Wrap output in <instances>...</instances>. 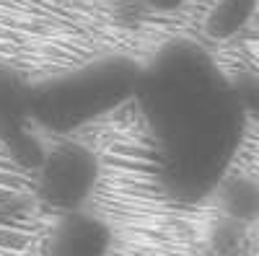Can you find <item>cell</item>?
Returning a JSON list of instances; mask_svg holds the SVG:
<instances>
[{
	"label": "cell",
	"mask_w": 259,
	"mask_h": 256,
	"mask_svg": "<svg viewBox=\"0 0 259 256\" xmlns=\"http://www.w3.org/2000/svg\"><path fill=\"white\" fill-rule=\"evenodd\" d=\"M112 246V225L89 207L57 215L45 238L47 256H109Z\"/></svg>",
	"instance_id": "3957f363"
},
{
	"label": "cell",
	"mask_w": 259,
	"mask_h": 256,
	"mask_svg": "<svg viewBox=\"0 0 259 256\" xmlns=\"http://www.w3.org/2000/svg\"><path fill=\"white\" fill-rule=\"evenodd\" d=\"M135 91L168 197L197 204L215 194L246 137L244 96L221 62L194 41H171Z\"/></svg>",
	"instance_id": "6da1fadb"
},
{
	"label": "cell",
	"mask_w": 259,
	"mask_h": 256,
	"mask_svg": "<svg viewBox=\"0 0 259 256\" xmlns=\"http://www.w3.org/2000/svg\"><path fill=\"white\" fill-rule=\"evenodd\" d=\"M104 166L89 142L65 137L41 153L34 171V189L39 202L52 212H73L89 207L99 191Z\"/></svg>",
	"instance_id": "7a4b0ae2"
},
{
	"label": "cell",
	"mask_w": 259,
	"mask_h": 256,
	"mask_svg": "<svg viewBox=\"0 0 259 256\" xmlns=\"http://www.w3.org/2000/svg\"><path fill=\"white\" fill-rule=\"evenodd\" d=\"M148 3H153V6H158V8H174V6L184 3V0H148Z\"/></svg>",
	"instance_id": "277c9868"
}]
</instances>
